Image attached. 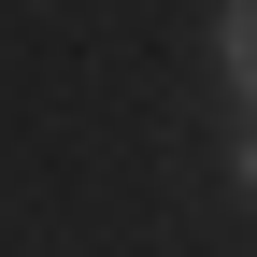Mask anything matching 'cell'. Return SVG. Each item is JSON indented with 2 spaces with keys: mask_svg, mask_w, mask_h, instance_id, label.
<instances>
[{
  "mask_svg": "<svg viewBox=\"0 0 257 257\" xmlns=\"http://www.w3.org/2000/svg\"><path fill=\"white\" fill-rule=\"evenodd\" d=\"M243 200H257V128H243Z\"/></svg>",
  "mask_w": 257,
  "mask_h": 257,
  "instance_id": "cell-2",
  "label": "cell"
},
{
  "mask_svg": "<svg viewBox=\"0 0 257 257\" xmlns=\"http://www.w3.org/2000/svg\"><path fill=\"white\" fill-rule=\"evenodd\" d=\"M214 43H229V86H243V114H257V0H229V15H214Z\"/></svg>",
  "mask_w": 257,
  "mask_h": 257,
  "instance_id": "cell-1",
  "label": "cell"
}]
</instances>
